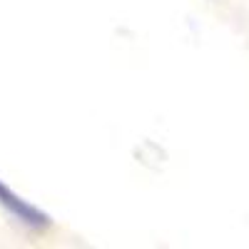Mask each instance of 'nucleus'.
<instances>
[{"label": "nucleus", "mask_w": 249, "mask_h": 249, "mask_svg": "<svg viewBox=\"0 0 249 249\" xmlns=\"http://www.w3.org/2000/svg\"><path fill=\"white\" fill-rule=\"evenodd\" d=\"M0 207L10 214V219H15L20 227H25L28 232L45 234L53 227V217L45 210H40L37 204H33L23 195H18L13 187L8 182H3V179H0Z\"/></svg>", "instance_id": "1"}]
</instances>
